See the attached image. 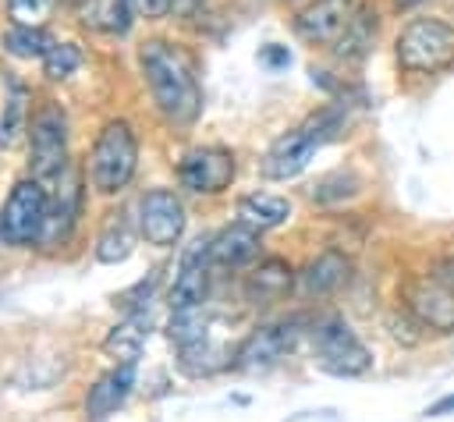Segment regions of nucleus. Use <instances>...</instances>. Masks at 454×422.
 Masks as SVG:
<instances>
[{
  "instance_id": "7",
  "label": "nucleus",
  "mask_w": 454,
  "mask_h": 422,
  "mask_svg": "<svg viewBox=\"0 0 454 422\" xmlns=\"http://www.w3.org/2000/svg\"><path fill=\"white\" fill-rule=\"evenodd\" d=\"M316 365L330 376H362L372 365L369 348L351 333L344 319H323L312 326Z\"/></svg>"
},
{
  "instance_id": "19",
  "label": "nucleus",
  "mask_w": 454,
  "mask_h": 422,
  "mask_svg": "<svg viewBox=\"0 0 454 422\" xmlns=\"http://www.w3.org/2000/svg\"><path fill=\"white\" fill-rule=\"evenodd\" d=\"M206 330H209V312H206V305L199 301V305L174 309L170 326H167V337H170L177 348H188V344L206 340Z\"/></svg>"
},
{
  "instance_id": "3",
  "label": "nucleus",
  "mask_w": 454,
  "mask_h": 422,
  "mask_svg": "<svg viewBox=\"0 0 454 422\" xmlns=\"http://www.w3.org/2000/svg\"><path fill=\"white\" fill-rule=\"evenodd\" d=\"M340 128H344L340 113H337V110H323V113L312 117L309 124H301V128L280 135V138L266 149V156H262V174H266L270 181H291V177H298V174L309 167V160H312L330 138L340 135Z\"/></svg>"
},
{
  "instance_id": "2",
  "label": "nucleus",
  "mask_w": 454,
  "mask_h": 422,
  "mask_svg": "<svg viewBox=\"0 0 454 422\" xmlns=\"http://www.w3.org/2000/svg\"><path fill=\"white\" fill-rule=\"evenodd\" d=\"M394 53L408 74H440L454 67V25L433 14H419L401 25Z\"/></svg>"
},
{
  "instance_id": "32",
  "label": "nucleus",
  "mask_w": 454,
  "mask_h": 422,
  "mask_svg": "<svg viewBox=\"0 0 454 422\" xmlns=\"http://www.w3.org/2000/svg\"><path fill=\"white\" fill-rule=\"evenodd\" d=\"M426 0H394V11H415V7H422Z\"/></svg>"
},
{
  "instance_id": "22",
  "label": "nucleus",
  "mask_w": 454,
  "mask_h": 422,
  "mask_svg": "<svg viewBox=\"0 0 454 422\" xmlns=\"http://www.w3.org/2000/svg\"><path fill=\"white\" fill-rule=\"evenodd\" d=\"M287 287H291V266H287L284 259H266V262L252 273V284H248L252 298H259V301H273V298H280Z\"/></svg>"
},
{
  "instance_id": "10",
  "label": "nucleus",
  "mask_w": 454,
  "mask_h": 422,
  "mask_svg": "<svg viewBox=\"0 0 454 422\" xmlns=\"http://www.w3.org/2000/svg\"><path fill=\"white\" fill-rule=\"evenodd\" d=\"M138 231L149 245L170 248L181 231H184V206L174 191L167 188H153L142 202H138Z\"/></svg>"
},
{
  "instance_id": "29",
  "label": "nucleus",
  "mask_w": 454,
  "mask_h": 422,
  "mask_svg": "<svg viewBox=\"0 0 454 422\" xmlns=\"http://www.w3.org/2000/svg\"><path fill=\"white\" fill-rule=\"evenodd\" d=\"M131 4H135V14L145 18V21H160V18H167L170 7H174V0H131Z\"/></svg>"
},
{
  "instance_id": "8",
  "label": "nucleus",
  "mask_w": 454,
  "mask_h": 422,
  "mask_svg": "<svg viewBox=\"0 0 454 422\" xmlns=\"http://www.w3.org/2000/svg\"><path fill=\"white\" fill-rule=\"evenodd\" d=\"M234 170H238V163H234V156L227 149L202 145V149L184 152V160L177 167V177L195 195H216L234 181Z\"/></svg>"
},
{
  "instance_id": "30",
  "label": "nucleus",
  "mask_w": 454,
  "mask_h": 422,
  "mask_svg": "<svg viewBox=\"0 0 454 422\" xmlns=\"http://www.w3.org/2000/svg\"><path fill=\"white\" fill-rule=\"evenodd\" d=\"M259 60H262L266 67H273V71H277V67H287V64H291V53H287L284 46H277V43H270V46H266V50L259 53Z\"/></svg>"
},
{
  "instance_id": "12",
  "label": "nucleus",
  "mask_w": 454,
  "mask_h": 422,
  "mask_svg": "<svg viewBox=\"0 0 454 422\" xmlns=\"http://www.w3.org/2000/svg\"><path fill=\"white\" fill-rule=\"evenodd\" d=\"M298 340V330L294 326H262L255 330L234 355V365L245 369V372H266L273 369Z\"/></svg>"
},
{
  "instance_id": "26",
  "label": "nucleus",
  "mask_w": 454,
  "mask_h": 422,
  "mask_svg": "<svg viewBox=\"0 0 454 422\" xmlns=\"http://www.w3.org/2000/svg\"><path fill=\"white\" fill-rule=\"evenodd\" d=\"M128 255H131V231L124 220H114L96 241V259L99 262H124Z\"/></svg>"
},
{
  "instance_id": "18",
  "label": "nucleus",
  "mask_w": 454,
  "mask_h": 422,
  "mask_svg": "<svg viewBox=\"0 0 454 422\" xmlns=\"http://www.w3.org/2000/svg\"><path fill=\"white\" fill-rule=\"evenodd\" d=\"M131 18H135L131 0H85V25L106 35H124L131 28Z\"/></svg>"
},
{
  "instance_id": "28",
  "label": "nucleus",
  "mask_w": 454,
  "mask_h": 422,
  "mask_svg": "<svg viewBox=\"0 0 454 422\" xmlns=\"http://www.w3.org/2000/svg\"><path fill=\"white\" fill-rule=\"evenodd\" d=\"M57 0H7V14L14 18V25H35L43 28L53 14Z\"/></svg>"
},
{
  "instance_id": "21",
  "label": "nucleus",
  "mask_w": 454,
  "mask_h": 422,
  "mask_svg": "<svg viewBox=\"0 0 454 422\" xmlns=\"http://www.w3.org/2000/svg\"><path fill=\"white\" fill-rule=\"evenodd\" d=\"M74 213H78V188H74V181H71V184L53 199L39 241H43V245H57L60 238H67V231H71V223H74Z\"/></svg>"
},
{
  "instance_id": "9",
  "label": "nucleus",
  "mask_w": 454,
  "mask_h": 422,
  "mask_svg": "<svg viewBox=\"0 0 454 422\" xmlns=\"http://www.w3.org/2000/svg\"><path fill=\"white\" fill-rule=\"evenodd\" d=\"M355 11V0H309L294 14V32L312 46H337Z\"/></svg>"
},
{
  "instance_id": "24",
  "label": "nucleus",
  "mask_w": 454,
  "mask_h": 422,
  "mask_svg": "<svg viewBox=\"0 0 454 422\" xmlns=\"http://www.w3.org/2000/svg\"><path fill=\"white\" fill-rule=\"evenodd\" d=\"M376 11H365V7H358L355 11V18H351V25H348V32L340 35V43H337V53L340 57H362L369 46H372V39H376Z\"/></svg>"
},
{
  "instance_id": "23",
  "label": "nucleus",
  "mask_w": 454,
  "mask_h": 422,
  "mask_svg": "<svg viewBox=\"0 0 454 422\" xmlns=\"http://www.w3.org/2000/svg\"><path fill=\"white\" fill-rule=\"evenodd\" d=\"M227 362H231V351H227V348H216V344H209V340H199V344L181 348V369H184L188 376H213V372H220Z\"/></svg>"
},
{
  "instance_id": "11",
  "label": "nucleus",
  "mask_w": 454,
  "mask_h": 422,
  "mask_svg": "<svg viewBox=\"0 0 454 422\" xmlns=\"http://www.w3.org/2000/svg\"><path fill=\"white\" fill-rule=\"evenodd\" d=\"M404 301H408V312L436 330V333H450L454 330V287H447V280L440 277H419L404 287Z\"/></svg>"
},
{
  "instance_id": "4",
  "label": "nucleus",
  "mask_w": 454,
  "mask_h": 422,
  "mask_svg": "<svg viewBox=\"0 0 454 422\" xmlns=\"http://www.w3.org/2000/svg\"><path fill=\"white\" fill-rule=\"evenodd\" d=\"M135 167H138V138H135L131 124L128 121H110L99 131V138L89 152L92 188L103 191V195H114L135 177Z\"/></svg>"
},
{
  "instance_id": "20",
  "label": "nucleus",
  "mask_w": 454,
  "mask_h": 422,
  "mask_svg": "<svg viewBox=\"0 0 454 422\" xmlns=\"http://www.w3.org/2000/svg\"><path fill=\"white\" fill-rule=\"evenodd\" d=\"M50 46H53V39L35 25H11L4 32V50L18 60H43Z\"/></svg>"
},
{
  "instance_id": "16",
  "label": "nucleus",
  "mask_w": 454,
  "mask_h": 422,
  "mask_svg": "<svg viewBox=\"0 0 454 422\" xmlns=\"http://www.w3.org/2000/svg\"><path fill=\"white\" fill-rule=\"evenodd\" d=\"M291 216V202L270 191H252L238 202V220L255 227V231H273Z\"/></svg>"
},
{
  "instance_id": "6",
  "label": "nucleus",
  "mask_w": 454,
  "mask_h": 422,
  "mask_svg": "<svg viewBox=\"0 0 454 422\" xmlns=\"http://www.w3.org/2000/svg\"><path fill=\"white\" fill-rule=\"evenodd\" d=\"M50 216V195L39 177H25L11 188L4 209H0V238L7 245H28L43 238Z\"/></svg>"
},
{
  "instance_id": "31",
  "label": "nucleus",
  "mask_w": 454,
  "mask_h": 422,
  "mask_svg": "<svg viewBox=\"0 0 454 422\" xmlns=\"http://www.w3.org/2000/svg\"><path fill=\"white\" fill-rule=\"evenodd\" d=\"M426 415H429V418H436V415H454V394H447V397H440L436 404H429Z\"/></svg>"
},
{
  "instance_id": "15",
  "label": "nucleus",
  "mask_w": 454,
  "mask_h": 422,
  "mask_svg": "<svg viewBox=\"0 0 454 422\" xmlns=\"http://www.w3.org/2000/svg\"><path fill=\"white\" fill-rule=\"evenodd\" d=\"M145 337H149V312H145V309H135V312H128V316L106 333L103 351L114 355V358H121V362H135L138 351H142V344H145Z\"/></svg>"
},
{
  "instance_id": "14",
  "label": "nucleus",
  "mask_w": 454,
  "mask_h": 422,
  "mask_svg": "<svg viewBox=\"0 0 454 422\" xmlns=\"http://www.w3.org/2000/svg\"><path fill=\"white\" fill-rule=\"evenodd\" d=\"M259 255V231L248 223H234L227 231H220L216 238H209V259L216 266H245Z\"/></svg>"
},
{
  "instance_id": "13",
  "label": "nucleus",
  "mask_w": 454,
  "mask_h": 422,
  "mask_svg": "<svg viewBox=\"0 0 454 422\" xmlns=\"http://www.w3.org/2000/svg\"><path fill=\"white\" fill-rule=\"evenodd\" d=\"M131 387H135V362H121L114 372L99 376L96 387L89 390V397H85V418L89 422H103L106 415H114L124 404V397L131 394Z\"/></svg>"
},
{
  "instance_id": "27",
  "label": "nucleus",
  "mask_w": 454,
  "mask_h": 422,
  "mask_svg": "<svg viewBox=\"0 0 454 422\" xmlns=\"http://www.w3.org/2000/svg\"><path fill=\"white\" fill-rule=\"evenodd\" d=\"M78 67H82V50H78L74 43H53V46L46 50V57H43V71H46V78H53V82L71 78Z\"/></svg>"
},
{
  "instance_id": "25",
  "label": "nucleus",
  "mask_w": 454,
  "mask_h": 422,
  "mask_svg": "<svg viewBox=\"0 0 454 422\" xmlns=\"http://www.w3.org/2000/svg\"><path fill=\"white\" fill-rule=\"evenodd\" d=\"M21 135H28V106H25L21 85H11V96L0 113V145L11 149V145H18Z\"/></svg>"
},
{
  "instance_id": "1",
  "label": "nucleus",
  "mask_w": 454,
  "mask_h": 422,
  "mask_svg": "<svg viewBox=\"0 0 454 422\" xmlns=\"http://www.w3.org/2000/svg\"><path fill=\"white\" fill-rule=\"evenodd\" d=\"M138 64H142L156 110L170 124H192L202 110V89H199L195 67L184 57V50H177L167 39H149L138 50Z\"/></svg>"
},
{
  "instance_id": "17",
  "label": "nucleus",
  "mask_w": 454,
  "mask_h": 422,
  "mask_svg": "<svg viewBox=\"0 0 454 422\" xmlns=\"http://www.w3.org/2000/svg\"><path fill=\"white\" fill-rule=\"evenodd\" d=\"M351 262L340 252H323L301 270V291L305 294H333L348 280Z\"/></svg>"
},
{
  "instance_id": "5",
  "label": "nucleus",
  "mask_w": 454,
  "mask_h": 422,
  "mask_svg": "<svg viewBox=\"0 0 454 422\" xmlns=\"http://www.w3.org/2000/svg\"><path fill=\"white\" fill-rule=\"evenodd\" d=\"M28 167L39 181L67 170V117L57 103H43L28 121Z\"/></svg>"
}]
</instances>
